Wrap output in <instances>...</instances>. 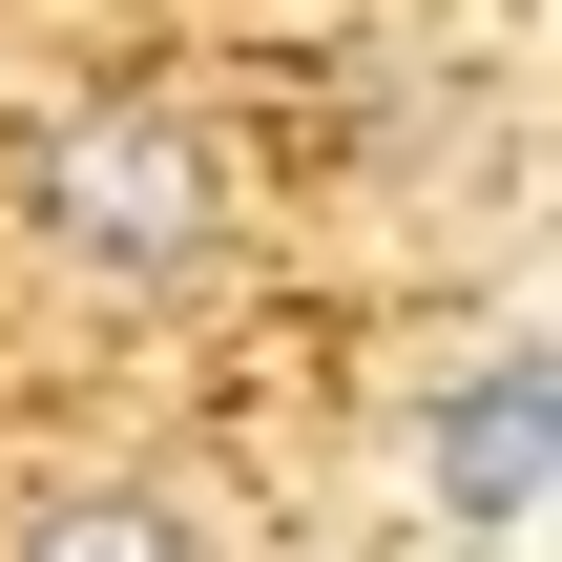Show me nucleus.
Segmentation results:
<instances>
[{
	"instance_id": "obj_2",
	"label": "nucleus",
	"mask_w": 562,
	"mask_h": 562,
	"mask_svg": "<svg viewBox=\"0 0 562 562\" xmlns=\"http://www.w3.org/2000/svg\"><path fill=\"white\" fill-rule=\"evenodd\" d=\"M542 459H562V375L542 355H480V396L438 417V521L459 542H521L542 521Z\"/></svg>"
},
{
	"instance_id": "obj_3",
	"label": "nucleus",
	"mask_w": 562,
	"mask_h": 562,
	"mask_svg": "<svg viewBox=\"0 0 562 562\" xmlns=\"http://www.w3.org/2000/svg\"><path fill=\"white\" fill-rule=\"evenodd\" d=\"M21 562H209V542H188V501H146V480H63V501L21 521Z\"/></svg>"
},
{
	"instance_id": "obj_1",
	"label": "nucleus",
	"mask_w": 562,
	"mask_h": 562,
	"mask_svg": "<svg viewBox=\"0 0 562 562\" xmlns=\"http://www.w3.org/2000/svg\"><path fill=\"white\" fill-rule=\"evenodd\" d=\"M42 229H63L83 271L167 292V271H209V229H229V167H209L167 104H63V125H42Z\"/></svg>"
}]
</instances>
